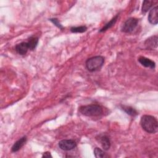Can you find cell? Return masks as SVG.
Here are the masks:
<instances>
[{
  "label": "cell",
  "mask_w": 158,
  "mask_h": 158,
  "mask_svg": "<svg viewBox=\"0 0 158 158\" xmlns=\"http://www.w3.org/2000/svg\"><path fill=\"white\" fill-rule=\"evenodd\" d=\"M140 124L142 128L149 133H155L158 129V122L156 117L149 115H144L140 120Z\"/></svg>",
  "instance_id": "6da1fadb"
},
{
  "label": "cell",
  "mask_w": 158,
  "mask_h": 158,
  "mask_svg": "<svg viewBox=\"0 0 158 158\" xmlns=\"http://www.w3.org/2000/svg\"><path fill=\"white\" fill-rule=\"evenodd\" d=\"M78 110L81 114L88 117L99 116L103 113L102 107L98 104L82 106L79 107Z\"/></svg>",
  "instance_id": "7a4b0ae2"
},
{
  "label": "cell",
  "mask_w": 158,
  "mask_h": 158,
  "mask_svg": "<svg viewBox=\"0 0 158 158\" xmlns=\"http://www.w3.org/2000/svg\"><path fill=\"white\" fill-rule=\"evenodd\" d=\"M104 63V58L101 56H96L88 59L86 61V67L89 72L99 70Z\"/></svg>",
  "instance_id": "3957f363"
},
{
  "label": "cell",
  "mask_w": 158,
  "mask_h": 158,
  "mask_svg": "<svg viewBox=\"0 0 158 158\" xmlns=\"http://www.w3.org/2000/svg\"><path fill=\"white\" fill-rule=\"evenodd\" d=\"M138 20L135 17H130L123 23L121 31L124 33H131L137 27Z\"/></svg>",
  "instance_id": "277c9868"
},
{
  "label": "cell",
  "mask_w": 158,
  "mask_h": 158,
  "mask_svg": "<svg viewBox=\"0 0 158 158\" xmlns=\"http://www.w3.org/2000/svg\"><path fill=\"white\" fill-rule=\"evenodd\" d=\"M58 145L64 151H70L77 147V143L73 139H62L59 142Z\"/></svg>",
  "instance_id": "5b68a950"
},
{
  "label": "cell",
  "mask_w": 158,
  "mask_h": 158,
  "mask_svg": "<svg viewBox=\"0 0 158 158\" xmlns=\"http://www.w3.org/2000/svg\"><path fill=\"white\" fill-rule=\"evenodd\" d=\"M157 40L158 37L157 35H154L148 38L144 42V46L146 49L148 50H153L155 48H157Z\"/></svg>",
  "instance_id": "8992f818"
},
{
  "label": "cell",
  "mask_w": 158,
  "mask_h": 158,
  "mask_svg": "<svg viewBox=\"0 0 158 158\" xmlns=\"http://www.w3.org/2000/svg\"><path fill=\"white\" fill-rule=\"evenodd\" d=\"M148 20L152 25H157L158 23V7L156 6L152 8L148 15Z\"/></svg>",
  "instance_id": "52a82bcc"
},
{
  "label": "cell",
  "mask_w": 158,
  "mask_h": 158,
  "mask_svg": "<svg viewBox=\"0 0 158 158\" xmlns=\"http://www.w3.org/2000/svg\"><path fill=\"white\" fill-rule=\"evenodd\" d=\"M101 143L104 150L107 151L110 147V141L108 136L106 135H101L98 136V138H96Z\"/></svg>",
  "instance_id": "ba28073f"
},
{
  "label": "cell",
  "mask_w": 158,
  "mask_h": 158,
  "mask_svg": "<svg viewBox=\"0 0 158 158\" xmlns=\"http://www.w3.org/2000/svg\"><path fill=\"white\" fill-rule=\"evenodd\" d=\"M27 140V138L26 136L22 137L19 139H18L16 142L14 143L13 146H12L11 148V151L13 152H16L19 151L26 143Z\"/></svg>",
  "instance_id": "9c48e42d"
},
{
  "label": "cell",
  "mask_w": 158,
  "mask_h": 158,
  "mask_svg": "<svg viewBox=\"0 0 158 158\" xmlns=\"http://www.w3.org/2000/svg\"><path fill=\"white\" fill-rule=\"evenodd\" d=\"M15 50L20 55H25L29 50V47L27 42H22L17 44L15 47Z\"/></svg>",
  "instance_id": "30bf717a"
},
{
  "label": "cell",
  "mask_w": 158,
  "mask_h": 158,
  "mask_svg": "<svg viewBox=\"0 0 158 158\" xmlns=\"http://www.w3.org/2000/svg\"><path fill=\"white\" fill-rule=\"evenodd\" d=\"M138 60L143 66H144L145 67H148V68H150V69H154L156 67V64L153 60H152L148 58H146L145 57L140 56L138 59Z\"/></svg>",
  "instance_id": "8fae6325"
},
{
  "label": "cell",
  "mask_w": 158,
  "mask_h": 158,
  "mask_svg": "<svg viewBox=\"0 0 158 158\" xmlns=\"http://www.w3.org/2000/svg\"><path fill=\"white\" fill-rule=\"evenodd\" d=\"M29 47V50H34L38 45V38L36 36H31L28 38L27 41Z\"/></svg>",
  "instance_id": "7c38bea8"
},
{
  "label": "cell",
  "mask_w": 158,
  "mask_h": 158,
  "mask_svg": "<svg viewBox=\"0 0 158 158\" xmlns=\"http://www.w3.org/2000/svg\"><path fill=\"white\" fill-rule=\"evenodd\" d=\"M118 17V14L116 15H115L114 18H112L109 22H107L102 28H101V30H99V32H104V31H106L107 30L110 28L112 26H114V24L115 23V22H116L117 20Z\"/></svg>",
  "instance_id": "4fadbf2b"
},
{
  "label": "cell",
  "mask_w": 158,
  "mask_h": 158,
  "mask_svg": "<svg viewBox=\"0 0 158 158\" xmlns=\"http://www.w3.org/2000/svg\"><path fill=\"white\" fill-rule=\"evenodd\" d=\"M121 108L124 112H125L127 114H128L131 116L135 117V116L138 115V112L134 108H133L130 106H121Z\"/></svg>",
  "instance_id": "5bb4252c"
},
{
  "label": "cell",
  "mask_w": 158,
  "mask_h": 158,
  "mask_svg": "<svg viewBox=\"0 0 158 158\" xmlns=\"http://www.w3.org/2000/svg\"><path fill=\"white\" fill-rule=\"evenodd\" d=\"M154 4V2L152 1H143L142 8H141V11L142 13L146 14L152 6V4Z\"/></svg>",
  "instance_id": "9a60e30c"
},
{
  "label": "cell",
  "mask_w": 158,
  "mask_h": 158,
  "mask_svg": "<svg viewBox=\"0 0 158 158\" xmlns=\"http://www.w3.org/2000/svg\"><path fill=\"white\" fill-rule=\"evenodd\" d=\"M94 154L96 158H104L109 157V156L104 151L97 147L94 148Z\"/></svg>",
  "instance_id": "2e32d148"
},
{
  "label": "cell",
  "mask_w": 158,
  "mask_h": 158,
  "mask_svg": "<svg viewBox=\"0 0 158 158\" xmlns=\"http://www.w3.org/2000/svg\"><path fill=\"white\" fill-rule=\"evenodd\" d=\"M87 27L86 26H80V27H73L70 28V31L72 33H83L86 31Z\"/></svg>",
  "instance_id": "e0dca14e"
},
{
  "label": "cell",
  "mask_w": 158,
  "mask_h": 158,
  "mask_svg": "<svg viewBox=\"0 0 158 158\" xmlns=\"http://www.w3.org/2000/svg\"><path fill=\"white\" fill-rule=\"evenodd\" d=\"M49 20L52 22L56 27H57L58 28H59L60 29H63L64 27H62V25H61V23L59 22V20L57 19H56V18H53V19H50Z\"/></svg>",
  "instance_id": "ac0fdd59"
},
{
  "label": "cell",
  "mask_w": 158,
  "mask_h": 158,
  "mask_svg": "<svg viewBox=\"0 0 158 158\" xmlns=\"http://www.w3.org/2000/svg\"><path fill=\"white\" fill-rule=\"evenodd\" d=\"M42 157H52V156L49 152H45L43 153Z\"/></svg>",
  "instance_id": "d6986e66"
}]
</instances>
